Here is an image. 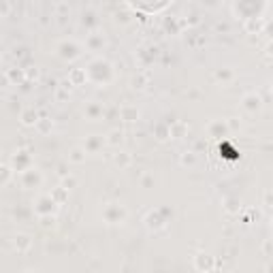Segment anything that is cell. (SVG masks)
I'll return each instance as SVG.
<instances>
[{
  "label": "cell",
  "mask_w": 273,
  "mask_h": 273,
  "mask_svg": "<svg viewBox=\"0 0 273 273\" xmlns=\"http://www.w3.org/2000/svg\"><path fill=\"white\" fill-rule=\"evenodd\" d=\"M86 73H88V79H92L98 86H105V84H109V81L113 79V69L103 58H96V60L90 62Z\"/></svg>",
  "instance_id": "6da1fadb"
},
{
  "label": "cell",
  "mask_w": 273,
  "mask_h": 273,
  "mask_svg": "<svg viewBox=\"0 0 273 273\" xmlns=\"http://www.w3.org/2000/svg\"><path fill=\"white\" fill-rule=\"evenodd\" d=\"M128 218V209L122 203H109L103 207V220L107 224H122Z\"/></svg>",
  "instance_id": "7a4b0ae2"
},
{
  "label": "cell",
  "mask_w": 273,
  "mask_h": 273,
  "mask_svg": "<svg viewBox=\"0 0 273 273\" xmlns=\"http://www.w3.org/2000/svg\"><path fill=\"white\" fill-rule=\"evenodd\" d=\"M58 56L62 60H75L81 56V45L75 39H64L58 45Z\"/></svg>",
  "instance_id": "3957f363"
},
{
  "label": "cell",
  "mask_w": 273,
  "mask_h": 273,
  "mask_svg": "<svg viewBox=\"0 0 273 273\" xmlns=\"http://www.w3.org/2000/svg\"><path fill=\"white\" fill-rule=\"evenodd\" d=\"M58 207H60V205L53 201L49 194H41L39 198H36V203H34V212L39 214L41 218H43V216H53Z\"/></svg>",
  "instance_id": "277c9868"
},
{
  "label": "cell",
  "mask_w": 273,
  "mask_h": 273,
  "mask_svg": "<svg viewBox=\"0 0 273 273\" xmlns=\"http://www.w3.org/2000/svg\"><path fill=\"white\" fill-rule=\"evenodd\" d=\"M20 181H22V188H39L43 184V175L39 169L30 167L20 173Z\"/></svg>",
  "instance_id": "5b68a950"
},
{
  "label": "cell",
  "mask_w": 273,
  "mask_h": 273,
  "mask_svg": "<svg viewBox=\"0 0 273 273\" xmlns=\"http://www.w3.org/2000/svg\"><path fill=\"white\" fill-rule=\"evenodd\" d=\"M216 267V258L212 256V254H207V252H198L196 256H194V269L198 273H212Z\"/></svg>",
  "instance_id": "8992f818"
},
{
  "label": "cell",
  "mask_w": 273,
  "mask_h": 273,
  "mask_svg": "<svg viewBox=\"0 0 273 273\" xmlns=\"http://www.w3.org/2000/svg\"><path fill=\"white\" fill-rule=\"evenodd\" d=\"M13 248L20 252V254H26L32 250V237L28 233H17L13 237Z\"/></svg>",
  "instance_id": "52a82bcc"
},
{
  "label": "cell",
  "mask_w": 273,
  "mask_h": 273,
  "mask_svg": "<svg viewBox=\"0 0 273 273\" xmlns=\"http://www.w3.org/2000/svg\"><path fill=\"white\" fill-rule=\"evenodd\" d=\"M145 226H148L150 231H160V229H165L167 226V220L162 218V214L158 212H150L148 216H145Z\"/></svg>",
  "instance_id": "ba28073f"
},
{
  "label": "cell",
  "mask_w": 273,
  "mask_h": 273,
  "mask_svg": "<svg viewBox=\"0 0 273 273\" xmlns=\"http://www.w3.org/2000/svg\"><path fill=\"white\" fill-rule=\"evenodd\" d=\"M241 107H243L248 113H256L258 109L262 107V98H260L256 92H250V94H245V96H243Z\"/></svg>",
  "instance_id": "9c48e42d"
},
{
  "label": "cell",
  "mask_w": 273,
  "mask_h": 273,
  "mask_svg": "<svg viewBox=\"0 0 273 273\" xmlns=\"http://www.w3.org/2000/svg\"><path fill=\"white\" fill-rule=\"evenodd\" d=\"M188 130L190 126L184 120H175L169 124V136H173V139H184V136H188Z\"/></svg>",
  "instance_id": "30bf717a"
},
{
  "label": "cell",
  "mask_w": 273,
  "mask_h": 273,
  "mask_svg": "<svg viewBox=\"0 0 273 273\" xmlns=\"http://www.w3.org/2000/svg\"><path fill=\"white\" fill-rule=\"evenodd\" d=\"M11 169H17V171H26V169H30V154L28 152H24V150H20V152H15L13 154V167Z\"/></svg>",
  "instance_id": "8fae6325"
},
{
  "label": "cell",
  "mask_w": 273,
  "mask_h": 273,
  "mask_svg": "<svg viewBox=\"0 0 273 273\" xmlns=\"http://www.w3.org/2000/svg\"><path fill=\"white\" fill-rule=\"evenodd\" d=\"M86 158H88V154H86V150H84V145H75V148L69 152L66 162H71V165H84Z\"/></svg>",
  "instance_id": "7c38bea8"
},
{
  "label": "cell",
  "mask_w": 273,
  "mask_h": 273,
  "mask_svg": "<svg viewBox=\"0 0 273 273\" xmlns=\"http://www.w3.org/2000/svg\"><path fill=\"white\" fill-rule=\"evenodd\" d=\"M88 81L86 69H71L69 71V86H84Z\"/></svg>",
  "instance_id": "4fadbf2b"
},
{
  "label": "cell",
  "mask_w": 273,
  "mask_h": 273,
  "mask_svg": "<svg viewBox=\"0 0 273 273\" xmlns=\"http://www.w3.org/2000/svg\"><path fill=\"white\" fill-rule=\"evenodd\" d=\"M20 120H22V124H24V126H36V122H39L41 117H39V111H36V109L26 107L24 111L20 113Z\"/></svg>",
  "instance_id": "5bb4252c"
},
{
  "label": "cell",
  "mask_w": 273,
  "mask_h": 273,
  "mask_svg": "<svg viewBox=\"0 0 273 273\" xmlns=\"http://www.w3.org/2000/svg\"><path fill=\"white\" fill-rule=\"evenodd\" d=\"M120 117L124 122H136L141 117V113L134 105H124V107H120Z\"/></svg>",
  "instance_id": "9a60e30c"
},
{
  "label": "cell",
  "mask_w": 273,
  "mask_h": 273,
  "mask_svg": "<svg viewBox=\"0 0 273 273\" xmlns=\"http://www.w3.org/2000/svg\"><path fill=\"white\" fill-rule=\"evenodd\" d=\"M207 130H209V136H224L226 132H229V128H226V122H222V120H214V122H209V126H207Z\"/></svg>",
  "instance_id": "2e32d148"
},
{
  "label": "cell",
  "mask_w": 273,
  "mask_h": 273,
  "mask_svg": "<svg viewBox=\"0 0 273 273\" xmlns=\"http://www.w3.org/2000/svg\"><path fill=\"white\" fill-rule=\"evenodd\" d=\"M105 143L111 145V148H117V145H122V143H124V130H120V128L109 130V134L105 136Z\"/></svg>",
  "instance_id": "e0dca14e"
},
{
  "label": "cell",
  "mask_w": 273,
  "mask_h": 273,
  "mask_svg": "<svg viewBox=\"0 0 273 273\" xmlns=\"http://www.w3.org/2000/svg\"><path fill=\"white\" fill-rule=\"evenodd\" d=\"M101 145H103V139H101V136L92 134V136H88V139H86L84 150H86V154H94V152L101 150Z\"/></svg>",
  "instance_id": "ac0fdd59"
},
{
  "label": "cell",
  "mask_w": 273,
  "mask_h": 273,
  "mask_svg": "<svg viewBox=\"0 0 273 273\" xmlns=\"http://www.w3.org/2000/svg\"><path fill=\"white\" fill-rule=\"evenodd\" d=\"M113 162L120 169H128L130 167V162H132V158H130V154L128 152H117V154H113Z\"/></svg>",
  "instance_id": "d6986e66"
},
{
  "label": "cell",
  "mask_w": 273,
  "mask_h": 273,
  "mask_svg": "<svg viewBox=\"0 0 273 273\" xmlns=\"http://www.w3.org/2000/svg\"><path fill=\"white\" fill-rule=\"evenodd\" d=\"M260 28H262V20H260V17H256V15H250L248 20H245V30H248L250 34L258 32Z\"/></svg>",
  "instance_id": "ffe728a7"
},
{
  "label": "cell",
  "mask_w": 273,
  "mask_h": 273,
  "mask_svg": "<svg viewBox=\"0 0 273 273\" xmlns=\"http://www.w3.org/2000/svg\"><path fill=\"white\" fill-rule=\"evenodd\" d=\"M130 84H132V88H134V90H143L145 86L150 84V77L145 75V73H136V75H132Z\"/></svg>",
  "instance_id": "44dd1931"
},
{
  "label": "cell",
  "mask_w": 273,
  "mask_h": 273,
  "mask_svg": "<svg viewBox=\"0 0 273 273\" xmlns=\"http://www.w3.org/2000/svg\"><path fill=\"white\" fill-rule=\"evenodd\" d=\"M34 128L39 130L41 134H47V132H51V128H53V120H49V117H41V120L36 122Z\"/></svg>",
  "instance_id": "7402d4cb"
},
{
  "label": "cell",
  "mask_w": 273,
  "mask_h": 273,
  "mask_svg": "<svg viewBox=\"0 0 273 273\" xmlns=\"http://www.w3.org/2000/svg\"><path fill=\"white\" fill-rule=\"evenodd\" d=\"M11 177H13V169L9 167V165H3V162H0V186L9 184Z\"/></svg>",
  "instance_id": "603a6c76"
},
{
  "label": "cell",
  "mask_w": 273,
  "mask_h": 273,
  "mask_svg": "<svg viewBox=\"0 0 273 273\" xmlns=\"http://www.w3.org/2000/svg\"><path fill=\"white\" fill-rule=\"evenodd\" d=\"M7 77H9V81H11V86H13L15 81H24L26 79V73H24V69H9Z\"/></svg>",
  "instance_id": "cb8c5ba5"
},
{
  "label": "cell",
  "mask_w": 273,
  "mask_h": 273,
  "mask_svg": "<svg viewBox=\"0 0 273 273\" xmlns=\"http://www.w3.org/2000/svg\"><path fill=\"white\" fill-rule=\"evenodd\" d=\"M103 45H105L103 34H90V36H88V47H90V49H101Z\"/></svg>",
  "instance_id": "d4e9b609"
},
{
  "label": "cell",
  "mask_w": 273,
  "mask_h": 273,
  "mask_svg": "<svg viewBox=\"0 0 273 273\" xmlns=\"http://www.w3.org/2000/svg\"><path fill=\"white\" fill-rule=\"evenodd\" d=\"M233 77H235L233 69H220V71H216V79L222 81V84H229V81H233Z\"/></svg>",
  "instance_id": "484cf974"
},
{
  "label": "cell",
  "mask_w": 273,
  "mask_h": 273,
  "mask_svg": "<svg viewBox=\"0 0 273 273\" xmlns=\"http://www.w3.org/2000/svg\"><path fill=\"white\" fill-rule=\"evenodd\" d=\"M77 184H79V181H77V177H75V175H71V173H69L66 177H62V181H60V188H64L66 192H69V190L77 188Z\"/></svg>",
  "instance_id": "4316f807"
},
{
  "label": "cell",
  "mask_w": 273,
  "mask_h": 273,
  "mask_svg": "<svg viewBox=\"0 0 273 273\" xmlns=\"http://www.w3.org/2000/svg\"><path fill=\"white\" fill-rule=\"evenodd\" d=\"M49 196H51V198H53V201H56L58 205H62V203H64V201H66V198H69V192H66V190H64V188H60V186H58V188H56V190H53V192H51Z\"/></svg>",
  "instance_id": "83f0119b"
},
{
  "label": "cell",
  "mask_w": 273,
  "mask_h": 273,
  "mask_svg": "<svg viewBox=\"0 0 273 273\" xmlns=\"http://www.w3.org/2000/svg\"><path fill=\"white\" fill-rule=\"evenodd\" d=\"M103 113V107L101 105H96V103H90L88 107H86V115L90 117V120H96L98 115Z\"/></svg>",
  "instance_id": "f1b7e54d"
},
{
  "label": "cell",
  "mask_w": 273,
  "mask_h": 273,
  "mask_svg": "<svg viewBox=\"0 0 273 273\" xmlns=\"http://www.w3.org/2000/svg\"><path fill=\"white\" fill-rule=\"evenodd\" d=\"M179 162L184 167H194L196 165V154L194 152H184V154H181V158H179Z\"/></svg>",
  "instance_id": "f546056e"
},
{
  "label": "cell",
  "mask_w": 273,
  "mask_h": 273,
  "mask_svg": "<svg viewBox=\"0 0 273 273\" xmlns=\"http://www.w3.org/2000/svg\"><path fill=\"white\" fill-rule=\"evenodd\" d=\"M224 209L229 214H239V201H235V198H229V201H226V205H224Z\"/></svg>",
  "instance_id": "4dcf8cb0"
},
{
  "label": "cell",
  "mask_w": 273,
  "mask_h": 273,
  "mask_svg": "<svg viewBox=\"0 0 273 273\" xmlns=\"http://www.w3.org/2000/svg\"><path fill=\"white\" fill-rule=\"evenodd\" d=\"M41 224L45 226V229H53V226H56V214H53V216H43Z\"/></svg>",
  "instance_id": "1f68e13d"
},
{
  "label": "cell",
  "mask_w": 273,
  "mask_h": 273,
  "mask_svg": "<svg viewBox=\"0 0 273 273\" xmlns=\"http://www.w3.org/2000/svg\"><path fill=\"white\" fill-rule=\"evenodd\" d=\"M156 139L158 141L169 139V126H156Z\"/></svg>",
  "instance_id": "d6a6232c"
},
{
  "label": "cell",
  "mask_w": 273,
  "mask_h": 273,
  "mask_svg": "<svg viewBox=\"0 0 273 273\" xmlns=\"http://www.w3.org/2000/svg\"><path fill=\"white\" fill-rule=\"evenodd\" d=\"M11 3H5V0H0V17H5V15H9L11 13Z\"/></svg>",
  "instance_id": "836d02e7"
},
{
  "label": "cell",
  "mask_w": 273,
  "mask_h": 273,
  "mask_svg": "<svg viewBox=\"0 0 273 273\" xmlns=\"http://www.w3.org/2000/svg\"><path fill=\"white\" fill-rule=\"evenodd\" d=\"M141 186L143 188H152L154 186V175H150V173H148V175H143L141 177Z\"/></svg>",
  "instance_id": "e575fe53"
},
{
  "label": "cell",
  "mask_w": 273,
  "mask_h": 273,
  "mask_svg": "<svg viewBox=\"0 0 273 273\" xmlns=\"http://www.w3.org/2000/svg\"><path fill=\"white\" fill-rule=\"evenodd\" d=\"M58 175H60V179L69 175V171H66V162H62V165H58Z\"/></svg>",
  "instance_id": "d590c367"
},
{
  "label": "cell",
  "mask_w": 273,
  "mask_h": 273,
  "mask_svg": "<svg viewBox=\"0 0 273 273\" xmlns=\"http://www.w3.org/2000/svg\"><path fill=\"white\" fill-rule=\"evenodd\" d=\"M9 86H11V81H9L7 73H3V75H0V88H9Z\"/></svg>",
  "instance_id": "8d00e7d4"
},
{
  "label": "cell",
  "mask_w": 273,
  "mask_h": 273,
  "mask_svg": "<svg viewBox=\"0 0 273 273\" xmlns=\"http://www.w3.org/2000/svg\"><path fill=\"white\" fill-rule=\"evenodd\" d=\"M39 77V69L34 66V71H28V79H36Z\"/></svg>",
  "instance_id": "74e56055"
},
{
  "label": "cell",
  "mask_w": 273,
  "mask_h": 273,
  "mask_svg": "<svg viewBox=\"0 0 273 273\" xmlns=\"http://www.w3.org/2000/svg\"><path fill=\"white\" fill-rule=\"evenodd\" d=\"M22 273H34V271H30V269H26V271H22Z\"/></svg>",
  "instance_id": "f35d334b"
}]
</instances>
